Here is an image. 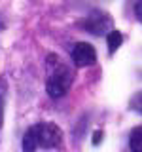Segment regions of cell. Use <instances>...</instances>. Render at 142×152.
<instances>
[{
    "label": "cell",
    "mask_w": 142,
    "mask_h": 152,
    "mask_svg": "<svg viewBox=\"0 0 142 152\" xmlns=\"http://www.w3.org/2000/svg\"><path fill=\"white\" fill-rule=\"evenodd\" d=\"M106 42H108V53H116V50L121 46L123 36L120 31H110L106 34Z\"/></svg>",
    "instance_id": "52a82bcc"
},
{
    "label": "cell",
    "mask_w": 142,
    "mask_h": 152,
    "mask_svg": "<svg viewBox=\"0 0 142 152\" xmlns=\"http://www.w3.org/2000/svg\"><path fill=\"white\" fill-rule=\"evenodd\" d=\"M70 57H72L74 65L83 69V66H91L97 63V50L89 44V42H78L70 50Z\"/></svg>",
    "instance_id": "277c9868"
},
{
    "label": "cell",
    "mask_w": 142,
    "mask_h": 152,
    "mask_svg": "<svg viewBox=\"0 0 142 152\" xmlns=\"http://www.w3.org/2000/svg\"><path fill=\"white\" fill-rule=\"evenodd\" d=\"M40 146L38 142V133H36V126L28 127L23 135V152H36V148Z\"/></svg>",
    "instance_id": "5b68a950"
},
{
    "label": "cell",
    "mask_w": 142,
    "mask_h": 152,
    "mask_svg": "<svg viewBox=\"0 0 142 152\" xmlns=\"http://www.w3.org/2000/svg\"><path fill=\"white\" fill-rule=\"evenodd\" d=\"M135 17L142 23V0H138V2L135 4Z\"/></svg>",
    "instance_id": "9c48e42d"
},
{
    "label": "cell",
    "mask_w": 142,
    "mask_h": 152,
    "mask_svg": "<svg viewBox=\"0 0 142 152\" xmlns=\"http://www.w3.org/2000/svg\"><path fill=\"white\" fill-rule=\"evenodd\" d=\"M72 80H74V74L68 66L57 65L53 69V72L49 74L47 84H46L47 95H49L51 99H59V97H63V95H66V91H68L70 86H72Z\"/></svg>",
    "instance_id": "6da1fadb"
},
{
    "label": "cell",
    "mask_w": 142,
    "mask_h": 152,
    "mask_svg": "<svg viewBox=\"0 0 142 152\" xmlns=\"http://www.w3.org/2000/svg\"><path fill=\"white\" fill-rule=\"evenodd\" d=\"M101 139H102V131L97 129V131L93 133V145H99V142H101Z\"/></svg>",
    "instance_id": "30bf717a"
},
{
    "label": "cell",
    "mask_w": 142,
    "mask_h": 152,
    "mask_svg": "<svg viewBox=\"0 0 142 152\" xmlns=\"http://www.w3.org/2000/svg\"><path fill=\"white\" fill-rule=\"evenodd\" d=\"M4 28V21H2V17H0V31Z\"/></svg>",
    "instance_id": "7c38bea8"
},
{
    "label": "cell",
    "mask_w": 142,
    "mask_h": 152,
    "mask_svg": "<svg viewBox=\"0 0 142 152\" xmlns=\"http://www.w3.org/2000/svg\"><path fill=\"white\" fill-rule=\"evenodd\" d=\"M129 148L131 152H142V126L135 127L129 135Z\"/></svg>",
    "instance_id": "8992f818"
},
{
    "label": "cell",
    "mask_w": 142,
    "mask_h": 152,
    "mask_svg": "<svg viewBox=\"0 0 142 152\" xmlns=\"http://www.w3.org/2000/svg\"><path fill=\"white\" fill-rule=\"evenodd\" d=\"M131 108L133 110H136L138 114H142V91H138V93H135L131 97Z\"/></svg>",
    "instance_id": "ba28073f"
},
{
    "label": "cell",
    "mask_w": 142,
    "mask_h": 152,
    "mask_svg": "<svg viewBox=\"0 0 142 152\" xmlns=\"http://www.w3.org/2000/svg\"><path fill=\"white\" fill-rule=\"evenodd\" d=\"M2 118H4V112H2V99H0V127H2Z\"/></svg>",
    "instance_id": "8fae6325"
},
{
    "label": "cell",
    "mask_w": 142,
    "mask_h": 152,
    "mask_svg": "<svg viewBox=\"0 0 142 152\" xmlns=\"http://www.w3.org/2000/svg\"><path fill=\"white\" fill-rule=\"evenodd\" d=\"M36 133H38V142L42 148H57L63 142V131L61 127L53 122H42L36 124Z\"/></svg>",
    "instance_id": "3957f363"
},
{
    "label": "cell",
    "mask_w": 142,
    "mask_h": 152,
    "mask_svg": "<svg viewBox=\"0 0 142 152\" xmlns=\"http://www.w3.org/2000/svg\"><path fill=\"white\" fill-rule=\"evenodd\" d=\"M83 31H87L89 34H95V36H102V34H108L112 27V17L108 15L106 12L102 10H93L85 15L82 21H80Z\"/></svg>",
    "instance_id": "7a4b0ae2"
}]
</instances>
